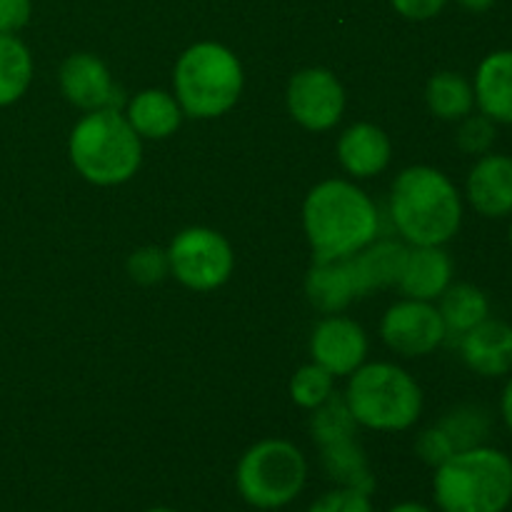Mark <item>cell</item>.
<instances>
[{
  "label": "cell",
  "instance_id": "7402d4cb",
  "mask_svg": "<svg viewBox=\"0 0 512 512\" xmlns=\"http://www.w3.org/2000/svg\"><path fill=\"white\" fill-rule=\"evenodd\" d=\"M438 300L440 318H443L448 338H460L475 325L483 323L485 318H490V300L478 285L450 283Z\"/></svg>",
  "mask_w": 512,
  "mask_h": 512
},
{
  "label": "cell",
  "instance_id": "83f0119b",
  "mask_svg": "<svg viewBox=\"0 0 512 512\" xmlns=\"http://www.w3.org/2000/svg\"><path fill=\"white\" fill-rule=\"evenodd\" d=\"M458 123L460 125L458 133H455V143H458L460 153L480 158V155L493 150L495 138H498V123H493L488 115L470 113L463 120H458Z\"/></svg>",
  "mask_w": 512,
  "mask_h": 512
},
{
  "label": "cell",
  "instance_id": "8d00e7d4",
  "mask_svg": "<svg viewBox=\"0 0 512 512\" xmlns=\"http://www.w3.org/2000/svg\"><path fill=\"white\" fill-rule=\"evenodd\" d=\"M145 512H175V510H170V508H150V510H145Z\"/></svg>",
  "mask_w": 512,
  "mask_h": 512
},
{
  "label": "cell",
  "instance_id": "4dcf8cb0",
  "mask_svg": "<svg viewBox=\"0 0 512 512\" xmlns=\"http://www.w3.org/2000/svg\"><path fill=\"white\" fill-rule=\"evenodd\" d=\"M415 455H418L425 465H430V468H438V465H443L450 455H455V448L450 445V440L445 438L443 430H440L438 425H433V428L423 430V433L418 435V440H415Z\"/></svg>",
  "mask_w": 512,
  "mask_h": 512
},
{
  "label": "cell",
  "instance_id": "836d02e7",
  "mask_svg": "<svg viewBox=\"0 0 512 512\" xmlns=\"http://www.w3.org/2000/svg\"><path fill=\"white\" fill-rule=\"evenodd\" d=\"M500 415H503L505 425H508V430L512 433V375L508 383H505L503 395H500Z\"/></svg>",
  "mask_w": 512,
  "mask_h": 512
},
{
  "label": "cell",
  "instance_id": "484cf974",
  "mask_svg": "<svg viewBox=\"0 0 512 512\" xmlns=\"http://www.w3.org/2000/svg\"><path fill=\"white\" fill-rule=\"evenodd\" d=\"M358 428L360 425L355 423L348 403L338 393H333L323 405H318L313 410V418H310V435H313L318 448L325 443H333V440L358 435Z\"/></svg>",
  "mask_w": 512,
  "mask_h": 512
},
{
  "label": "cell",
  "instance_id": "e0dca14e",
  "mask_svg": "<svg viewBox=\"0 0 512 512\" xmlns=\"http://www.w3.org/2000/svg\"><path fill=\"white\" fill-rule=\"evenodd\" d=\"M393 145L383 128L373 123H355L340 135L338 160L345 173L353 178H373L380 175L390 163Z\"/></svg>",
  "mask_w": 512,
  "mask_h": 512
},
{
  "label": "cell",
  "instance_id": "ac0fdd59",
  "mask_svg": "<svg viewBox=\"0 0 512 512\" xmlns=\"http://www.w3.org/2000/svg\"><path fill=\"white\" fill-rule=\"evenodd\" d=\"M475 105L493 123L512 125V50H495L480 60L473 80Z\"/></svg>",
  "mask_w": 512,
  "mask_h": 512
},
{
  "label": "cell",
  "instance_id": "cb8c5ba5",
  "mask_svg": "<svg viewBox=\"0 0 512 512\" xmlns=\"http://www.w3.org/2000/svg\"><path fill=\"white\" fill-rule=\"evenodd\" d=\"M33 80V55L18 35L0 33V108L25 95Z\"/></svg>",
  "mask_w": 512,
  "mask_h": 512
},
{
  "label": "cell",
  "instance_id": "7c38bea8",
  "mask_svg": "<svg viewBox=\"0 0 512 512\" xmlns=\"http://www.w3.org/2000/svg\"><path fill=\"white\" fill-rule=\"evenodd\" d=\"M60 90L65 98L83 110H120L123 95L110 78V70L90 53H75L60 65Z\"/></svg>",
  "mask_w": 512,
  "mask_h": 512
},
{
  "label": "cell",
  "instance_id": "ffe728a7",
  "mask_svg": "<svg viewBox=\"0 0 512 512\" xmlns=\"http://www.w3.org/2000/svg\"><path fill=\"white\" fill-rule=\"evenodd\" d=\"M320 463H323L325 475L338 488H350L358 490V493L373 495L375 475L370 470L363 445L358 443V435L320 445Z\"/></svg>",
  "mask_w": 512,
  "mask_h": 512
},
{
  "label": "cell",
  "instance_id": "7a4b0ae2",
  "mask_svg": "<svg viewBox=\"0 0 512 512\" xmlns=\"http://www.w3.org/2000/svg\"><path fill=\"white\" fill-rule=\"evenodd\" d=\"M390 220L408 245H445L463 225V195L430 165H410L390 190Z\"/></svg>",
  "mask_w": 512,
  "mask_h": 512
},
{
  "label": "cell",
  "instance_id": "9a60e30c",
  "mask_svg": "<svg viewBox=\"0 0 512 512\" xmlns=\"http://www.w3.org/2000/svg\"><path fill=\"white\" fill-rule=\"evenodd\" d=\"M453 283V260L443 245H410L398 288L405 298L433 303Z\"/></svg>",
  "mask_w": 512,
  "mask_h": 512
},
{
  "label": "cell",
  "instance_id": "277c9868",
  "mask_svg": "<svg viewBox=\"0 0 512 512\" xmlns=\"http://www.w3.org/2000/svg\"><path fill=\"white\" fill-rule=\"evenodd\" d=\"M120 110H90L70 133V160L93 185H120L133 178L143 160V143Z\"/></svg>",
  "mask_w": 512,
  "mask_h": 512
},
{
  "label": "cell",
  "instance_id": "5bb4252c",
  "mask_svg": "<svg viewBox=\"0 0 512 512\" xmlns=\"http://www.w3.org/2000/svg\"><path fill=\"white\" fill-rule=\"evenodd\" d=\"M463 363L480 378H503L512 373V325L485 318L458 338Z\"/></svg>",
  "mask_w": 512,
  "mask_h": 512
},
{
  "label": "cell",
  "instance_id": "52a82bcc",
  "mask_svg": "<svg viewBox=\"0 0 512 512\" xmlns=\"http://www.w3.org/2000/svg\"><path fill=\"white\" fill-rule=\"evenodd\" d=\"M308 480V460L298 445L265 438L250 445L235 468V488L255 510H280L293 503Z\"/></svg>",
  "mask_w": 512,
  "mask_h": 512
},
{
  "label": "cell",
  "instance_id": "4fadbf2b",
  "mask_svg": "<svg viewBox=\"0 0 512 512\" xmlns=\"http://www.w3.org/2000/svg\"><path fill=\"white\" fill-rule=\"evenodd\" d=\"M465 198L483 218L512 215V155L485 153L475 160L465 183Z\"/></svg>",
  "mask_w": 512,
  "mask_h": 512
},
{
  "label": "cell",
  "instance_id": "603a6c76",
  "mask_svg": "<svg viewBox=\"0 0 512 512\" xmlns=\"http://www.w3.org/2000/svg\"><path fill=\"white\" fill-rule=\"evenodd\" d=\"M425 103L435 118L458 123L475 108L473 83L455 70H440L425 85Z\"/></svg>",
  "mask_w": 512,
  "mask_h": 512
},
{
  "label": "cell",
  "instance_id": "e575fe53",
  "mask_svg": "<svg viewBox=\"0 0 512 512\" xmlns=\"http://www.w3.org/2000/svg\"><path fill=\"white\" fill-rule=\"evenodd\" d=\"M458 3L463 5L465 10H470V13H488L495 5V0H458Z\"/></svg>",
  "mask_w": 512,
  "mask_h": 512
},
{
  "label": "cell",
  "instance_id": "d6a6232c",
  "mask_svg": "<svg viewBox=\"0 0 512 512\" xmlns=\"http://www.w3.org/2000/svg\"><path fill=\"white\" fill-rule=\"evenodd\" d=\"M445 5H448V0H393V8L408 20L435 18L438 13H443Z\"/></svg>",
  "mask_w": 512,
  "mask_h": 512
},
{
  "label": "cell",
  "instance_id": "6da1fadb",
  "mask_svg": "<svg viewBox=\"0 0 512 512\" xmlns=\"http://www.w3.org/2000/svg\"><path fill=\"white\" fill-rule=\"evenodd\" d=\"M303 228L315 260H343L373 243L380 215L355 183L323 180L305 198Z\"/></svg>",
  "mask_w": 512,
  "mask_h": 512
},
{
  "label": "cell",
  "instance_id": "9c48e42d",
  "mask_svg": "<svg viewBox=\"0 0 512 512\" xmlns=\"http://www.w3.org/2000/svg\"><path fill=\"white\" fill-rule=\"evenodd\" d=\"M380 335L393 353L403 358H423L448 340L440 310L425 300H400L390 305L380 323Z\"/></svg>",
  "mask_w": 512,
  "mask_h": 512
},
{
  "label": "cell",
  "instance_id": "d4e9b609",
  "mask_svg": "<svg viewBox=\"0 0 512 512\" xmlns=\"http://www.w3.org/2000/svg\"><path fill=\"white\" fill-rule=\"evenodd\" d=\"M435 425L443 430L445 438L455 448V453H460V450L478 448V445L488 443L490 430H493V418H490V413L483 405L465 403L445 413Z\"/></svg>",
  "mask_w": 512,
  "mask_h": 512
},
{
  "label": "cell",
  "instance_id": "ba28073f",
  "mask_svg": "<svg viewBox=\"0 0 512 512\" xmlns=\"http://www.w3.org/2000/svg\"><path fill=\"white\" fill-rule=\"evenodd\" d=\"M168 263L178 283L198 293H208L228 283L235 268V255L218 230L185 228L170 243Z\"/></svg>",
  "mask_w": 512,
  "mask_h": 512
},
{
  "label": "cell",
  "instance_id": "4316f807",
  "mask_svg": "<svg viewBox=\"0 0 512 512\" xmlns=\"http://www.w3.org/2000/svg\"><path fill=\"white\" fill-rule=\"evenodd\" d=\"M335 393V375H330L323 365L310 363L293 375L290 398L305 410H315Z\"/></svg>",
  "mask_w": 512,
  "mask_h": 512
},
{
  "label": "cell",
  "instance_id": "74e56055",
  "mask_svg": "<svg viewBox=\"0 0 512 512\" xmlns=\"http://www.w3.org/2000/svg\"><path fill=\"white\" fill-rule=\"evenodd\" d=\"M510 245H512V223H510Z\"/></svg>",
  "mask_w": 512,
  "mask_h": 512
},
{
  "label": "cell",
  "instance_id": "8fae6325",
  "mask_svg": "<svg viewBox=\"0 0 512 512\" xmlns=\"http://www.w3.org/2000/svg\"><path fill=\"white\" fill-rule=\"evenodd\" d=\"M313 363L323 365L330 375H353L368 355V335L345 315H328L320 320L310 338Z\"/></svg>",
  "mask_w": 512,
  "mask_h": 512
},
{
  "label": "cell",
  "instance_id": "f546056e",
  "mask_svg": "<svg viewBox=\"0 0 512 512\" xmlns=\"http://www.w3.org/2000/svg\"><path fill=\"white\" fill-rule=\"evenodd\" d=\"M305 512H375L370 495L350 488H335L320 495Z\"/></svg>",
  "mask_w": 512,
  "mask_h": 512
},
{
  "label": "cell",
  "instance_id": "8992f818",
  "mask_svg": "<svg viewBox=\"0 0 512 512\" xmlns=\"http://www.w3.org/2000/svg\"><path fill=\"white\" fill-rule=\"evenodd\" d=\"M175 100L185 115L198 120L220 118L243 93V65L220 43H195L175 63Z\"/></svg>",
  "mask_w": 512,
  "mask_h": 512
},
{
  "label": "cell",
  "instance_id": "d590c367",
  "mask_svg": "<svg viewBox=\"0 0 512 512\" xmlns=\"http://www.w3.org/2000/svg\"><path fill=\"white\" fill-rule=\"evenodd\" d=\"M388 512H435V510L428 508V505H423V503H415V500H405V503L393 505Z\"/></svg>",
  "mask_w": 512,
  "mask_h": 512
},
{
  "label": "cell",
  "instance_id": "30bf717a",
  "mask_svg": "<svg viewBox=\"0 0 512 512\" xmlns=\"http://www.w3.org/2000/svg\"><path fill=\"white\" fill-rule=\"evenodd\" d=\"M285 100L295 123L313 133L335 128L345 110L343 85L325 68L298 70L290 78Z\"/></svg>",
  "mask_w": 512,
  "mask_h": 512
},
{
  "label": "cell",
  "instance_id": "5b68a950",
  "mask_svg": "<svg viewBox=\"0 0 512 512\" xmlns=\"http://www.w3.org/2000/svg\"><path fill=\"white\" fill-rule=\"evenodd\" d=\"M343 398L355 423L378 433L413 428L423 413V390L408 370L395 363L360 365L350 375Z\"/></svg>",
  "mask_w": 512,
  "mask_h": 512
},
{
  "label": "cell",
  "instance_id": "d6986e66",
  "mask_svg": "<svg viewBox=\"0 0 512 512\" xmlns=\"http://www.w3.org/2000/svg\"><path fill=\"white\" fill-rule=\"evenodd\" d=\"M305 295L323 315H338L358 300L348 260H315L305 278Z\"/></svg>",
  "mask_w": 512,
  "mask_h": 512
},
{
  "label": "cell",
  "instance_id": "44dd1931",
  "mask_svg": "<svg viewBox=\"0 0 512 512\" xmlns=\"http://www.w3.org/2000/svg\"><path fill=\"white\" fill-rule=\"evenodd\" d=\"M183 115L185 113L175 95L155 88L140 90L125 110V118L133 125L135 133L148 140L170 138L183 123Z\"/></svg>",
  "mask_w": 512,
  "mask_h": 512
},
{
  "label": "cell",
  "instance_id": "1f68e13d",
  "mask_svg": "<svg viewBox=\"0 0 512 512\" xmlns=\"http://www.w3.org/2000/svg\"><path fill=\"white\" fill-rule=\"evenodd\" d=\"M33 3L30 0H0V33L15 35L28 25Z\"/></svg>",
  "mask_w": 512,
  "mask_h": 512
},
{
  "label": "cell",
  "instance_id": "3957f363",
  "mask_svg": "<svg viewBox=\"0 0 512 512\" xmlns=\"http://www.w3.org/2000/svg\"><path fill=\"white\" fill-rule=\"evenodd\" d=\"M440 512H505L512 505V458L493 445L460 450L435 468Z\"/></svg>",
  "mask_w": 512,
  "mask_h": 512
},
{
  "label": "cell",
  "instance_id": "f1b7e54d",
  "mask_svg": "<svg viewBox=\"0 0 512 512\" xmlns=\"http://www.w3.org/2000/svg\"><path fill=\"white\" fill-rule=\"evenodd\" d=\"M128 273L130 278L140 285L160 283V280L170 273L168 250L153 248V245L135 250L128 258Z\"/></svg>",
  "mask_w": 512,
  "mask_h": 512
},
{
  "label": "cell",
  "instance_id": "2e32d148",
  "mask_svg": "<svg viewBox=\"0 0 512 512\" xmlns=\"http://www.w3.org/2000/svg\"><path fill=\"white\" fill-rule=\"evenodd\" d=\"M405 258H408V245L390 238L373 240L363 250L345 258L350 265V273H353L358 298H365L373 290L398 285L405 268Z\"/></svg>",
  "mask_w": 512,
  "mask_h": 512
}]
</instances>
